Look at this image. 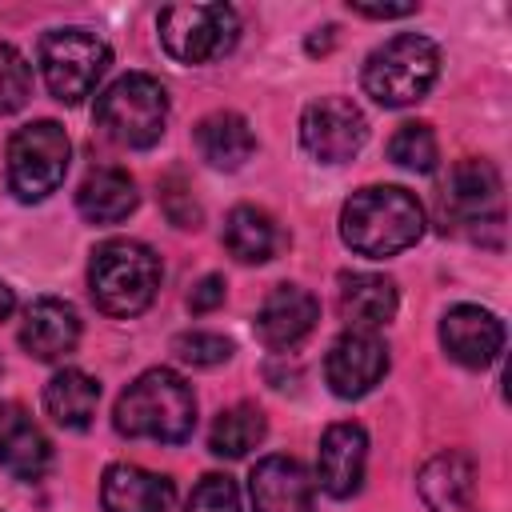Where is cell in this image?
Instances as JSON below:
<instances>
[{
  "label": "cell",
  "instance_id": "cell-1",
  "mask_svg": "<svg viewBox=\"0 0 512 512\" xmlns=\"http://www.w3.org/2000/svg\"><path fill=\"white\" fill-rule=\"evenodd\" d=\"M340 236L360 256H396L424 236V208L408 188L372 184L344 200Z\"/></svg>",
  "mask_w": 512,
  "mask_h": 512
},
{
  "label": "cell",
  "instance_id": "cell-2",
  "mask_svg": "<svg viewBox=\"0 0 512 512\" xmlns=\"http://www.w3.org/2000/svg\"><path fill=\"white\" fill-rule=\"evenodd\" d=\"M112 424L128 440L184 444L196 428V396L172 368H148L120 392Z\"/></svg>",
  "mask_w": 512,
  "mask_h": 512
},
{
  "label": "cell",
  "instance_id": "cell-3",
  "mask_svg": "<svg viewBox=\"0 0 512 512\" xmlns=\"http://www.w3.org/2000/svg\"><path fill=\"white\" fill-rule=\"evenodd\" d=\"M88 288L100 312L108 316H140L160 288V256L128 236L104 240L88 264Z\"/></svg>",
  "mask_w": 512,
  "mask_h": 512
},
{
  "label": "cell",
  "instance_id": "cell-4",
  "mask_svg": "<svg viewBox=\"0 0 512 512\" xmlns=\"http://www.w3.org/2000/svg\"><path fill=\"white\" fill-rule=\"evenodd\" d=\"M440 76V48L428 36L400 32L364 60V92L384 108L416 104Z\"/></svg>",
  "mask_w": 512,
  "mask_h": 512
},
{
  "label": "cell",
  "instance_id": "cell-5",
  "mask_svg": "<svg viewBox=\"0 0 512 512\" xmlns=\"http://www.w3.org/2000/svg\"><path fill=\"white\" fill-rule=\"evenodd\" d=\"M168 124V92L148 72L112 80L96 100V128L120 148H152Z\"/></svg>",
  "mask_w": 512,
  "mask_h": 512
},
{
  "label": "cell",
  "instance_id": "cell-6",
  "mask_svg": "<svg viewBox=\"0 0 512 512\" xmlns=\"http://www.w3.org/2000/svg\"><path fill=\"white\" fill-rule=\"evenodd\" d=\"M36 60L48 92L60 104H80L84 96H92V88L108 72L112 48L88 28H56L40 40Z\"/></svg>",
  "mask_w": 512,
  "mask_h": 512
},
{
  "label": "cell",
  "instance_id": "cell-7",
  "mask_svg": "<svg viewBox=\"0 0 512 512\" xmlns=\"http://www.w3.org/2000/svg\"><path fill=\"white\" fill-rule=\"evenodd\" d=\"M68 132L56 120H32L8 140V188L16 200L36 204L52 196L68 172Z\"/></svg>",
  "mask_w": 512,
  "mask_h": 512
},
{
  "label": "cell",
  "instance_id": "cell-8",
  "mask_svg": "<svg viewBox=\"0 0 512 512\" xmlns=\"http://www.w3.org/2000/svg\"><path fill=\"white\" fill-rule=\"evenodd\" d=\"M240 36L232 4H168L160 12V44L180 64H208L224 56Z\"/></svg>",
  "mask_w": 512,
  "mask_h": 512
},
{
  "label": "cell",
  "instance_id": "cell-9",
  "mask_svg": "<svg viewBox=\"0 0 512 512\" xmlns=\"http://www.w3.org/2000/svg\"><path fill=\"white\" fill-rule=\"evenodd\" d=\"M368 140L364 112L344 96H320L300 116V144L320 164H344L352 160Z\"/></svg>",
  "mask_w": 512,
  "mask_h": 512
},
{
  "label": "cell",
  "instance_id": "cell-10",
  "mask_svg": "<svg viewBox=\"0 0 512 512\" xmlns=\"http://www.w3.org/2000/svg\"><path fill=\"white\" fill-rule=\"evenodd\" d=\"M388 372V344L368 328H348L324 356V380L340 400L372 392Z\"/></svg>",
  "mask_w": 512,
  "mask_h": 512
},
{
  "label": "cell",
  "instance_id": "cell-11",
  "mask_svg": "<svg viewBox=\"0 0 512 512\" xmlns=\"http://www.w3.org/2000/svg\"><path fill=\"white\" fill-rule=\"evenodd\" d=\"M444 352L464 368H488L504 348V324L480 304H456L440 320Z\"/></svg>",
  "mask_w": 512,
  "mask_h": 512
},
{
  "label": "cell",
  "instance_id": "cell-12",
  "mask_svg": "<svg viewBox=\"0 0 512 512\" xmlns=\"http://www.w3.org/2000/svg\"><path fill=\"white\" fill-rule=\"evenodd\" d=\"M364 464H368V436L360 424L344 420V424H332L324 436H320V452H316V476H320V488L336 500L352 496L364 480Z\"/></svg>",
  "mask_w": 512,
  "mask_h": 512
},
{
  "label": "cell",
  "instance_id": "cell-13",
  "mask_svg": "<svg viewBox=\"0 0 512 512\" xmlns=\"http://www.w3.org/2000/svg\"><path fill=\"white\" fill-rule=\"evenodd\" d=\"M320 320V304L312 292L296 288V284H280L268 292V300L256 312V336L268 348H296Z\"/></svg>",
  "mask_w": 512,
  "mask_h": 512
},
{
  "label": "cell",
  "instance_id": "cell-14",
  "mask_svg": "<svg viewBox=\"0 0 512 512\" xmlns=\"http://www.w3.org/2000/svg\"><path fill=\"white\" fill-rule=\"evenodd\" d=\"M252 512H312V480L292 456H264L248 476Z\"/></svg>",
  "mask_w": 512,
  "mask_h": 512
},
{
  "label": "cell",
  "instance_id": "cell-15",
  "mask_svg": "<svg viewBox=\"0 0 512 512\" xmlns=\"http://www.w3.org/2000/svg\"><path fill=\"white\" fill-rule=\"evenodd\" d=\"M76 340H80V316L72 304L56 300V296H40L28 304V312L20 320V344L28 356L60 360L76 348Z\"/></svg>",
  "mask_w": 512,
  "mask_h": 512
},
{
  "label": "cell",
  "instance_id": "cell-16",
  "mask_svg": "<svg viewBox=\"0 0 512 512\" xmlns=\"http://www.w3.org/2000/svg\"><path fill=\"white\" fill-rule=\"evenodd\" d=\"M172 496H176L172 480L140 464H112L104 468V480H100L104 512H168Z\"/></svg>",
  "mask_w": 512,
  "mask_h": 512
},
{
  "label": "cell",
  "instance_id": "cell-17",
  "mask_svg": "<svg viewBox=\"0 0 512 512\" xmlns=\"http://www.w3.org/2000/svg\"><path fill=\"white\" fill-rule=\"evenodd\" d=\"M52 464L48 436L24 416L20 404H0V468L16 480H40Z\"/></svg>",
  "mask_w": 512,
  "mask_h": 512
},
{
  "label": "cell",
  "instance_id": "cell-18",
  "mask_svg": "<svg viewBox=\"0 0 512 512\" xmlns=\"http://www.w3.org/2000/svg\"><path fill=\"white\" fill-rule=\"evenodd\" d=\"M476 488V468L464 452H440L420 472V496L432 512H468Z\"/></svg>",
  "mask_w": 512,
  "mask_h": 512
},
{
  "label": "cell",
  "instance_id": "cell-19",
  "mask_svg": "<svg viewBox=\"0 0 512 512\" xmlns=\"http://www.w3.org/2000/svg\"><path fill=\"white\" fill-rule=\"evenodd\" d=\"M136 180L124 168H92L76 188V208L92 224H116L136 208Z\"/></svg>",
  "mask_w": 512,
  "mask_h": 512
},
{
  "label": "cell",
  "instance_id": "cell-20",
  "mask_svg": "<svg viewBox=\"0 0 512 512\" xmlns=\"http://www.w3.org/2000/svg\"><path fill=\"white\" fill-rule=\"evenodd\" d=\"M500 200V172L488 160H460L444 188V212L460 224H480V212Z\"/></svg>",
  "mask_w": 512,
  "mask_h": 512
},
{
  "label": "cell",
  "instance_id": "cell-21",
  "mask_svg": "<svg viewBox=\"0 0 512 512\" xmlns=\"http://www.w3.org/2000/svg\"><path fill=\"white\" fill-rule=\"evenodd\" d=\"M340 312L356 328H380L396 316V284L380 272H344L340 276Z\"/></svg>",
  "mask_w": 512,
  "mask_h": 512
},
{
  "label": "cell",
  "instance_id": "cell-22",
  "mask_svg": "<svg viewBox=\"0 0 512 512\" xmlns=\"http://www.w3.org/2000/svg\"><path fill=\"white\" fill-rule=\"evenodd\" d=\"M196 152L212 168L232 172L256 152V136H252V128L240 112H212L196 124Z\"/></svg>",
  "mask_w": 512,
  "mask_h": 512
},
{
  "label": "cell",
  "instance_id": "cell-23",
  "mask_svg": "<svg viewBox=\"0 0 512 512\" xmlns=\"http://www.w3.org/2000/svg\"><path fill=\"white\" fill-rule=\"evenodd\" d=\"M96 404H100V384L80 368H60L44 384V412L60 428H88L96 416Z\"/></svg>",
  "mask_w": 512,
  "mask_h": 512
},
{
  "label": "cell",
  "instance_id": "cell-24",
  "mask_svg": "<svg viewBox=\"0 0 512 512\" xmlns=\"http://www.w3.org/2000/svg\"><path fill=\"white\" fill-rule=\"evenodd\" d=\"M276 244H280V232H276V220L264 208L240 204V208L228 212V220H224V248L240 264H264V260H272Z\"/></svg>",
  "mask_w": 512,
  "mask_h": 512
},
{
  "label": "cell",
  "instance_id": "cell-25",
  "mask_svg": "<svg viewBox=\"0 0 512 512\" xmlns=\"http://www.w3.org/2000/svg\"><path fill=\"white\" fill-rule=\"evenodd\" d=\"M264 432H268V424H264V412L256 404H232V408H224L216 416V424L208 432V448L216 456L240 460L264 440Z\"/></svg>",
  "mask_w": 512,
  "mask_h": 512
},
{
  "label": "cell",
  "instance_id": "cell-26",
  "mask_svg": "<svg viewBox=\"0 0 512 512\" xmlns=\"http://www.w3.org/2000/svg\"><path fill=\"white\" fill-rule=\"evenodd\" d=\"M388 156H392V164H400L408 172H432L440 160V148H436V136L428 124H400L396 136L388 140Z\"/></svg>",
  "mask_w": 512,
  "mask_h": 512
},
{
  "label": "cell",
  "instance_id": "cell-27",
  "mask_svg": "<svg viewBox=\"0 0 512 512\" xmlns=\"http://www.w3.org/2000/svg\"><path fill=\"white\" fill-rule=\"evenodd\" d=\"M28 92H32V68H28V60L12 44H0V112L24 108Z\"/></svg>",
  "mask_w": 512,
  "mask_h": 512
},
{
  "label": "cell",
  "instance_id": "cell-28",
  "mask_svg": "<svg viewBox=\"0 0 512 512\" xmlns=\"http://www.w3.org/2000/svg\"><path fill=\"white\" fill-rule=\"evenodd\" d=\"M172 352L184 360V364H196V368H212V364H224L232 356V340H224L220 332H180L172 340Z\"/></svg>",
  "mask_w": 512,
  "mask_h": 512
},
{
  "label": "cell",
  "instance_id": "cell-29",
  "mask_svg": "<svg viewBox=\"0 0 512 512\" xmlns=\"http://www.w3.org/2000/svg\"><path fill=\"white\" fill-rule=\"evenodd\" d=\"M184 512H240L236 480H232V476H224V472H208V476L192 488V496H188Z\"/></svg>",
  "mask_w": 512,
  "mask_h": 512
},
{
  "label": "cell",
  "instance_id": "cell-30",
  "mask_svg": "<svg viewBox=\"0 0 512 512\" xmlns=\"http://www.w3.org/2000/svg\"><path fill=\"white\" fill-rule=\"evenodd\" d=\"M160 204H164V216L176 224V228H196L200 224V204L192 200L184 176H164L160 180Z\"/></svg>",
  "mask_w": 512,
  "mask_h": 512
},
{
  "label": "cell",
  "instance_id": "cell-31",
  "mask_svg": "<svg viewBox=\"0 0 512 512\" xmlns=\"http://www.w3.org/2000/svg\"><path fill=\"white\" fill-rule=\"evenodd\" d=\"M220 304H224V276H216V272L200 276L196 288L188 292V308H192L196 316H204V312H212V308H220Z\"/></svg>",
  "mask_w": 512,
  "mask_h": 512
},
{
  "label": "cell",
  "instance_id": "cell-32",
  "mask_svg": "<svg viewBox=\"0 0 512 512\" xmlns=\"http://www.w3.org/2000/svg\"><path fill=\"white\" fill-rule=\"evenodd\" d=\"M356 16H372V20H392V16H412L416 4H348Z\"/></svg>",
  "mask_w": 512,
  "mask_h": 512
},
{
  "label": "cell",
  "instance_id": "cell-33",
  "mask_svg": "<svg viewBox=\"0 0 512 512\" xmlns=\"http://www.w3.org/2000/svg\"><path fill=\"white\" fill-rule=\"evenodd\" d=\"M12 308H16V292L0 280V320H8V316H12Z\"/></svg>",
  "mask_w": 512,
  "mask_h": 512
},
{
  "label": "cell",
  "instance_id": "cell-34",
  "mask_svg": "<svg viewBox=\"0 0 512 512\" xmlns=\"http://www.w3.org/2000/svg\"><path fill=\"white\" fill-rule=\"evenodd\" d=\"M332 32H336V28L328 24L324 36H312V40H308V52H324V48H332Z\"/></svg>",
  "mask_w": 512,
  "mask_h": 512
}]
</instances>
